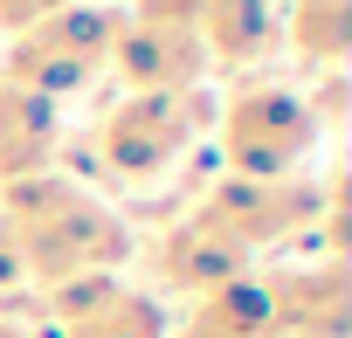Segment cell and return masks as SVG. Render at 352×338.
<instances>
[{"instance_id": "obj_1", "label": "cell", "mask_w": 352, "mask_h": 338, "mask_svg": "<svg viewBox=\"0 0 352 338\" xmlns=\"http://www.w3.org/2000/svg\"><path fill=\"white\" fill-rule=\"evenodd\" d=\"M0 221L14 228L21 276H35L42 290H56L69 276H111L131 256V228L97 194H83L56 173L0 187Z\"/></svg>"}, {"instance_id": "obj_2", "label": "cell", "mask_w": 352, "mask_h": 338, "mask_svg": "<svg viewBox=\"0 0 352 338\" xmlns=\"http://www.w3.org/2000/svg\"><path fill=\"white\" fill-rule=\"evenodd\" d=\"M214 124V97L208 90H131L124 104L104 111L97 124V159L111 180H159L194 138H208Z\"/></svg>"}, {"instance_id": "obj_3", "label": "cell", "mask_w": 352, "mask_h": 338, "mask_svg": "<svg viewBox=\"0 0 352 338\" xmlns=\"http://www.w3.org/2000/svg\"><path fill=\"white\" fill-rule=\"evenodd\" d=\"M221 159H228V180H297L304 159L318 145V111L304 90H276V83H256V90H235L221 111Z\"/></svg>"}, {"instance_id": "obj_4", "label": "cell", "mask_w": 352, "mask_h": 338, "mask_svg": "<svg viewBox=\"0 0 352 338\" xmlns=\"http://www.w3.org/2000/svg\"><path fill=\"white\" fill-rule=\"evenodd\" d=\"M331 214H338V187H311L304 173L297 180H221L194 207V221L242 256H256L283 235H304L311 221H331Z\"/></svg>"}, {"instance_id": "obj_5", "label": "cell", "mask_w": 352, "mask_h": 338, "mask_svg": "<svg viewBox=\"0 0 352 338\" xmlns=\"http://www.w3.org/2000/svg\"><path fill=\"white\" fill-rule=\"evenodd\" d=\"M111 42H118V14H104V8L49 14V21H35V28L14 35L8 76H0V83H21V90L63 97V90L90 83L97 69H111Z\"/></svg>"}, {"instance_id": "obj_6", "label": "cell", "mask_w": 352, "mask_h": 338, "mask_svg": "<svg viewBox=\"0 0 352 338\" xmlns=\"http://www.w3.org/2000/svg\"><path fill=\"white\" fill-rule=\"evenodd\" d=\"M111 69L131 90H201L208 76V49L187 21H159V14H118V42H111Z\"/></svg>"}, {"instance_id": "obj_7", "label": "cell", "mask_w": 352, "mask_h": 338, "mask_svg": "<svg viewBox=\"0 0 352 338\" xmlns=\"http://www.w3.org/2000/svg\"><path fill=\"white\" fill-rule=\"evenodd\" d=\"M63 152V111L42 90L0 83V180H42Z\"/></svg>"}, {"instance_id": "obj_8", "label": "cell", "mask_w": 352, "mask_h": 338, "mask_svg": "<svg viewBox=\"0 0 352 338\" xmlns=\"http://www.w3.org/2000/svg\"><path fill=\"white\" fill-rule=\"evenodd\" d=\"M180 338H290L283 331V304H276V276H256L249 269V276L208 290L187 311Z\"/></svg>"}, {"instance_id": "obj_9", "label": "cell", "mask_w": 352, "mask_h": 338, "mask_svg": "<svg viewBox=\"0 0 352 338\" xmlns=\"http://www.w3.org/2000/svg\"><path fill=\"white\" fill-rule=\"evenodd\" d=\"M152 269L173 283V290H194V297H208V290H221V283H235V276H249V256L242 249H228L221 235H208L194 214L173 228L159 249H152Z\"/></svg>"}, {"instance_id": "obj_10", "label": "cell", "mask_w": 352, "mask_h": 338, "mask_svg": "<svg viewBox=\"0 0 352 338\" xmlns=\"http://www.w3.org/2000/svg\"><path fill=\"white\" fill-rule=\"evenodd\" d=\"M194 35L208 63H256L276 49V0H201Z\"/></svg>"}, {"instance_id": "obj_11", "label": "cell", "mask_w": 352, "mask_h": 338, "mask_svg": "<svg viewBox=\"0 0 352 338\" xmlns=\"http://www.w3.org/2000/svg\"><path fill=\"white\" fill-rule=\"evenodd\" d=\"M352 42V0H297L290 8V49L297 63H318L324 76H338Z\"/></svg>"}, {"instance_id": "obj_12", "label": "cell", "mask_w": 352, "mask_h": 338, "mask_svg": "<svg viewBox=\"0 0 352 338\" xmlns=\"http://www.w3.org/2000/svg\"><path fill=\"white\" fill-rule=\"evenodd\" d=\"M63 338H166V311H159L145 290H118L104 311L63 324Z\"/></svg>"}, {"instance_id": "obj_13", "label": "cell", "mask_w": 352, "mask_h": 338, "mask_svg": "<svg viewBox=\"0 0 352 338\" xmlns=\"http://www.w3.org/2000/svg\"><path fill=\"white\" fill-rule=\"evenodd\" d=\"M69 8H83V0H0V28H35V21H49V14H69Z\"/></svg>"}, {"instance_id": "obj_14", "label": "cell", "mask_w": 352, "mask_h": 338, "mask_svg": "<svg viewBox=\"0 0 352 338\" xmlns=\"http://www.w3.org/2000/svg\"><path fill=\"white\" fill-rule=\"evenodd\" d=\"M21 283V249H14V228L0 221V290H14Z\"/></svg>"}, {"instance_id": "obj_15", "label": "cell", "mask_w": 352, "mask_h": 338, "mask_svg": "<svg viewBox=\"0 0 352 338\" xmlns=\"http://www.w3.org/2000/svg\"><path fill=\"white\" fill-rule=\"evenodd\" d=\"M0 338H28V331H21V324H14V317H0Z\"/></svg>"}]
</instances>
